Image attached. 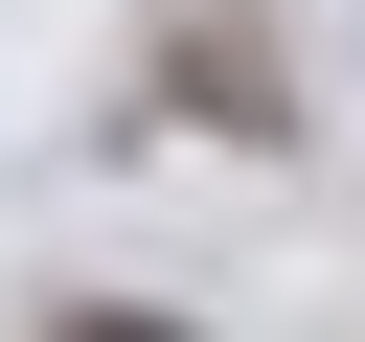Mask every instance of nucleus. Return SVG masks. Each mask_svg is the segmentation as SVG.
I'll list each match as a JSON object with an SVG mask.
<instances>
[{"mask_svg": "<svg viewBox=\"0 0 365 342\" xmlns=\"http://www.w3.org/2000/svg\"><path fill=\"white\" fill-rule=\"evenodd\" d=\"M68 342H182V319H68Z\"/></svg>", "mask_w": 365, "mask_h": 342, "instance_id": "nucleus-1", "label": "nucleus"}]
</instances>
